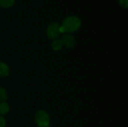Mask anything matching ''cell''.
Segmentation results:
<instances>
[{"label": "cell", "instance_id": "cell-1", "mask_svg": "<svg viewBox=\"0 0 128 127\" xmlns=\"http://www.w3.org/2000/svg\"><path fill=\"white\" fill-rule=\"evenodd\" d=\"M81 26V20L76 16H70L66 17L62 25L60 26L61 33H71L77 31Z\"/></svg>", "mask_w": 128, "mask_h": 127}, {"label": "cell", "instance_id": "cell-2", "mask_svg": "<svg viewBox=\"0 0 128 127\" xmlns=\"http://www.w3.org/2000/svg\"><path fill=\"white\" fill-rule=\"evenodd\" d=\"M34 121L39 127H48L50 123V118L44 110H40L34 115Z\"/></svg>", "mask_w": 128, "mask_h": 127}, {"label": "cell", "instance_id": "cell-3", "mask_svg": "<svg viewBox=\"0 0 128 127\" xmlns=\"http://www.w3.org/2000/svg\"><path fill=\"white\" fill-rule=\"evenodd\" d=\"M61 34L60 25L58 22H51L46 28V35L51 40H56Z\"/></svg>", "mask_w": 128, "mask_h": 127}, {"label": "cell", "instance_id": "cell-4", "mask_svg": "<svg viewBox=\"0 0 128 127\" xmlns=\"http://www.w3.org/2000/svg\"><path fill=\"white\" fill-rule=\"evenodd\" d=\"M63 46H65L66 48L70 49L73 48L75 45V39L74 36H72L70 34L65 33L62 35V37L61 39Z\"/></svg>", "mask_w": 128, "mask_h": 127}, {"label": "cell", "instance_id": "cell-5", "mask_svg": "<svg viewBox=\"0 0 128 127\" xmlns=\"http://www.w3.org/2000/svg\"><path fill=\"white\" fill-rule=\"evenodd\" d=\"M9 67L4 62L0 61V77H6L9 75Z\"/></svg>", "mask_w": 128, "mask_h": 127}, {"label": "cell", "instance_id": "cell-6", "mask_svg": "<svg viewBox=\"0 0 128 127\" xmlns=\"http://www.w3.org/2000/svg\"><path fill=\"white\" fill-rule=\"evenodd\" d=\"M51 46H52V48L53 49V50L59 51V50H61L62 49L63 44H62V42L61 40L56 39V40H53V42L52 43Z\"/></svg>", "mask_w": 128, "mask_h": 127}, {"label": "cell", "instance_id": "cell-7", "mask_svg": "<svg viewBox=\"0 0 128 127\" xmlns=\"http://www.w3.org/2000/svg\"><path fill=\"white\" fill-rule=\"evenodd\" d=\"M9 112V106L6 102L0 103V115H6Z\"/></svg>", "mask_w": 128, "mask_h": 127}, {"label": "cell", "instance_id": "cell-8", "mask_svg": "<svg viewBox=\"0 0 128 127\" xmlns=\"http://www.w3.org/2000/svg\"><path fill=\"white\" fill-rule=\"evenodd\" d=\"M15 0H0V6L4 8L10 7L14 5Z\"/></svg>", "mask_w": 128, "mask_h": 127}, {"label": "cell", "instance_id": "cell-9", "mask_svg": "<svg viewBox=\"0 0 128 127\" xmlns=\"http://www.w3.org/2000/svg\"><path fill=\"white\" fill-rule=\"evenodd\" d=\"M8 99V95L6 90L0 86V103L2 102H5Z\"/></svg>", "mask_w": 128, "mask_h": 127}, {"label": "cell", "instance_id": "cell-10", "mask_svg": "<svg viewBox=\"0 0 128 127\" xmlns=\"http://www.w3.org/2000/svg\"><path fill=\"white\" fill-rule=\"evenodd\" d=\"M119 3L121 4L122 7H124V8H128V0H118Z\"/></svg>", "mask_w": 128, "mask_h": 127}, {"label": "cell", "instance_id": "cell-11", "mask_svg": "<svg viewBox=\"0 0 128 127\" xmlns=\"http://www.w3.org/2000/svg\"><path fill=\"white\" fill-rule=\"evenodd\" d=\"M5 125H6L5 119L2 115H0V127H5Z\"/></svg>", "mask_w": 128, "mask_h": 127}]
</instances>
